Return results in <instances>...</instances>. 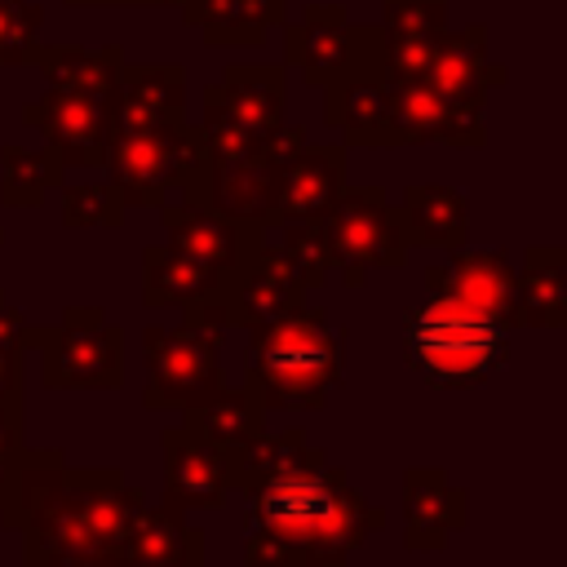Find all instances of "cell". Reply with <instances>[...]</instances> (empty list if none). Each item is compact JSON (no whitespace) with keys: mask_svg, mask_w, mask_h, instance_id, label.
Instances as JSON below:
<instances>
[{"mask_svg":"<svg viewBox=\"0 0 567 567\" xmlns=\"http://www.w3.org/2000/svg\"><path fill=\"white\" fill-rule=\"evenodd\" d=\"M146 505L120 465H71L62 447H22L0 518L22 532V567H133L128 518Z\"/></svg>","mask_w":567,"mask_h":567,"instance_id":"obj_1","label":"cell"},{"mask_svg":"<svg viewBox=\"0 0 567 567\" xmlns=\"http://www.w3.org/2000/svg\"><path fill=\"white\" fill-rule=\"evenodd\" d=\"M377 527L385 514L341 465L284 474L248 492L244 567H346Z\"/></svg>","mask_w":567,"mask_h":567,"instance_id":"obj_2","label":"cell"},{"mask_svg":"<svg viewBox=\"0 0 567 567\" xmlns=\"http://www.w3.org/2000/svg\"><path fill=\"white\" fill-rule=\"evenodd\" d=\"M346 372V337L328 323L323 306L297 301L270 323L248 328L244 385L266 412H315L328 403Z\"/></svg>","mask_w":567,"mask_h":567,"instance_id":"obj_3","label":"cell"},{"mask_svg":"<svg viewBox=\"0 0 567 567\" xmlns=\"http://www.w3.org/2000/svg\"><path fill=\"white\" fill-rule=\"evenodd\" d=\"M399 350L421 381L470 390L509 363V328L447 292H430L421 306L403 310Z\"/></svg>","mask_w":567,"mask_h":567,"instance_id":"obj_4","label":"cell"},{"mask_svg":"<svg viewBox=\"0 0 567 567\" xmlns=\"http://www.w3.org/2000/svg\"><path fill=\"white\" fill-rule=\"evenodd\" d=\"M106 182L120 190L124 208H159L168 199H195L213 159L199 137V124H155L111 133L106 142Z\"/></svg>","mask_w":567,"mask_h":567,"instance_id":"obj_5","label":"cell"},{"mask_svg":"<svg viewBox=\"0 0 567 567\" xmlns=\"http://www.w3.org/2000/svg\"><path fill=\"white\" fill-rule=\"evenodd\" d=\"M328 275L346 288H363L368 270H403L408 266V235L399 208L385 199L381 186H341L337 199L310 217Z\"/></svg>","mask_w":567,"mask_h":567,"instance_id":"obj_6","label":"cell"},{"mask_svg":"<svg viewBox=\"0 0 567 567\" xmlns=\"http://www.w3.org/2000/svg\"><path fill=\"white\" fill-rule=\"evenodd\" d=\"M22 350L40 354L44 390H120L124 328L102 306H66L53 328H27Z\"/></svg>","mask_w":567,"mask_h":567,"instance_id":"obj_7","label":"cell"},{"mask_svg":"<svg viewBox=\"0 0 567 567\" xmlns=\"http://www.w3.org/2000/svg\"><path fill=\"white\" fill-rule=\"evenodd\" d=\"M142 354H146V390H142L146 412H186L226 385L221 328L213 323H190V319H182L177 328L151 323L142 332Z\"/></svg>","mask_w":567,"mask_h":567,"instance_id":"obj_8","label":"cell"},{"mask_svg":"<svg viewBox=\"0 0 567 567\" xmlns=\"http://www.w3.org/2000/svg\"><path fill=\"white\" fill-rule=\"evenodd\" d=\"M22 124L44 137L62 168H102L111 142V93L49 84L22 106Z\"/></svg>","mask_w":567,"mask_h":567,"instance_id":"obj_9","label":"cell"},{"mask_svg":"<svg viewBox=\"0 0 567 567\" xmlns=\"http://www.w3.org/2000/svg\"><path fill=\"white\" fill-rule=\"evenodd\" d=\"M368 35L372 22H350L346 4H306L297 22H284V62L297 66L306 84L323 89L363 62Z\"/></svg>","mask_w":567,"mask_h":567,"instance_id":"obj_10","label":"cell"},{"mask_svg":"<svg viewBox=\"0 0 567 567\" xmlns=\"http://www.w3.org/2000/svg\"><path fill=\"white\" fill-rule=\"evenodd\" d=\"M377 22L368 35V53L354 71L323 84V124H332L350 146H399L390 80L377 71Z\"/></svg>","mask_w":567,"mask_h":567,"instance_id":"obj_11","label":"cell"},{"mask_svg":"<svg viewBox=\"0 0 567 567\" xmlns=\"http://www.w3.org/2000/svg\"><path fill=\"white\" fill-rule=\"evenodd\" d=\"M159 221L168 230V248L230 275L239 270L261 244H266V226L261 221H244V217H226L208 204L195 199H168L159 204Z\"/></svg>","mask_w":567,"mask_h":567,"instance_id":"obj_12","label":"cell"},{"mask_svg":"<svg viewBox=\"0 0 567 567\" xmlns=\"http://www.w3.org/2000/svg\"><path fill=\"white\" fill-rule=\"evenodd\" d=\"M164 447V505L173 509H221L230 501V452L204 439L195 425H168Z\"/></svg>","mask_w":567,"mask_h":567,"instance_id":"obj_13","label":"cell"},{"mask_svg":"<svg viewBox=\"0 0 567 567\" xmlns=\"http://www.w3.org/2000/svg\"><path fill=\"white\" fill-rule=\"evenodd\" d=\"M390 97H394L399 146H421V142H443L465 151L487 146L483 102H452L434 93L425 80H390Z\"/></svg>","mask_w":567,"mask_h":567,"instance_id":"obj_14","label":"cell"},{"mask_svg":"<svg viewBox=\"0 0 567 567\" xmlns=\"http://www.w3.org/2000/svg\"><path fill=\"white\" fill-rule=\"evenodd\" d=\"M514 279H518V270L509 266V257L501 248H487V252L452 248L443 266H430L425 270V292H447V297H456V301L492 315L496 323H505L514 332L518 328Z\"/></svg>","mask_w":567,"mask_h":567,"instance_id":"obj_15","label":"cell"},{"mask_svg":"<svg viewBox=\"0 0 567 567\" xmlns=\"http://www.w3.org/2000/svg\"><path fill=\"white\" fill-rule=\"evenodd\" d=\"M221 319L226 328H257V323H270L279 319L284 310H292L297 301H306V284L288 270V261L270 248V239L239 266L221 279Z\"/></svg>","mask_w":567,"mask_h":567,"instance_id":"obj_16","label":"cell"},{"mask_svg":"<svg viewBox=\"0 0 567 567\" xmlns=\"http://www.w3.org/2000/svg\"><path fill=\"white\" fill-rule=\"evenodd\" d=\"M470 523V492L447 478L443 465L403 470V545L412 554L447 549L452 532Z\"/></svg>","mask_w":567,"mask_h":567,"instance_id":"obj_17","label":"cell"},{"mask_svg":"<svg viewBox=\"0 0 567 567\" xmlns=\"http://www.w3.org/2000/svg\"><path fill=\"white\" fill-rule=\"evenodd\" d=\"M447 31V0H385L372 49L377 71L385 80H416Z\"/></svg>","mask_w":567,"mask_h":567,"instance_id":"obj_18","label":"cell"},{"mask_svg":"<svg viewBox=\"0 0 567 567\" xmlns=\"http://www.w3.org/2000/svg\"><path fill=\"white\" fill-rule=\"evenodd\" d=\"M341 186H346V146H310L306 142L275 173V195H270L266 230L319 217L337 199Z\"/></svg>","mask_w":567,"mask_h":567,"instance_id":"obj_19","label":"cell"},{"mask_svg":"<svg viewBox=\"0 0 567 567\" xmlns=\"http://www.w3.org/2000/svg\"><path fill=\"white\" fill-rule=\"evenodd\" d=\"M186 120V71L182 62H142L120 71L111 89V133L155 128Z\"/></svg>","mask_w":567,"mask_h":567,"instance_id":"obj_20","label":"cell"},{"mask_svg":"<svg viewBox=\"0 0 567 567\" xmlns=\"http://www.w3.org/2000/svg\"><path fill=\"white\" fill-rule=\"evenodd\" d=\"M416 80H425L434 93L452 102H483L487 89L505 84V66L487 58V27L474 22V27L447 31Z\"/></svg>","mask_w":567,"mask_h":567,"instance_id":"obj_21","label":"cell"},{"mask_svg":"<svg viewBox=\"0 0 567 567\" xmlns=\"http://www.w3.org/2000/svg\"><path fill=\"white\" fill-rule=\"evenodd\" d=\"M208 89L221 111L257 137H270L288 115V75L279 62H230L217 84L208 80Z\"/></svg>","mask_w":567,"mask_h":567,"instance_id":"obj_22","label":"cell"},{"mask_svg":"<svg viewBox=\"0 0 567 567\" xmlns=\"http://www.w3.org/2000/svg\"><path fill=\"white\" fill-rule=\"evenodd\" d=\"M204 532L173 505H142L124 532V558L133 567H204Z\"/></svg>","mask_w":567,"mask_h":567,"instance_id":"obj_23","label":"cell"},{"mask_svg":"<svg viewBox=\"0 0 567 567\" xmlns=\"http://www.w3.org/2000/svg\"><path fill=\"white\" fill-rule=\"evenodd\" d=\"M226 452H230V492H244V496L252 487L270 483V478L315 474V470L328 465V452L323 447H310L297 425L284 430V434H266L261 430V434H252V439H244V443H235Z\"/></svg>","mask_w":567,"mask_h":567,"instance_id":"obj_24","label":"cell"},{"mask_svg":"<svg viewBox=\"0 0 567 567\" xmlns=\"http://www.w3.org/2000/svg\"><path fill=\"white\" fill-rule=\"evenodd\" d=\"M182 22L217 49H257L270 27H284L288 0H177Z\"/></svg>","mask_w":567,"mask_h":567,"instance_id":"obj_25","label":"cell"},{"mask_svg":"<svg viewBox=\"0 0 567 567\" xmlns=\"http://www.w3.org/2000/svg\"><path fill=\"white\" fill-rule=\"evenodd\" d=\"M399 221L412 248H465L470 239V199L456 186L416 182L399 199Z\"/></svg>","mask_w":567,"mask_h":567,"instance_id":"obj_26","label":"cell"},{"mask_svg":"<svg viewBox=\"0 0 567 567\" xmlns=\"http://www.w3.org/2000/svg\"><path fill=\"white\" fill-rule=\"evenodd\" d=\"M221 270L168 248V244H151L142 248V306L146 310H164V306H186V301H204L221 292Z\"/></svg>","mask_w":567,"mask_h":567,"instance_id":"obj_27","label":"cell"},{"mask_svg":"<svg viewBox=\"0 0 567 567\" xmlns=\"http://www.w3.org/2000/svg\"><path fill=\"white\" fill-rule=\"evenodd\" d=\"M518 328H563L567 323V252L558 244H536L514 279Z\"/></svg>","mask_w":567,"mask_h":567,"instance_id":"obj_28","label":"cell"},{"mask_svg":"<svg viewBox=\"0 0 567 567\" xmlns=\"http://www.w3.org/2000/svg\"><path fill=\"white\" fill-rule=\"evenodd\" d=\"M49 84L58 89H93L111 93L120 71H124V49L102 44V49H80V44H40L31 62Z\"/></svg>","mask_w":567,"mask_h":567,"instance_id":"obj_29","label":"cell"},{"mask_svg":"<svg viewBox=\"0 0 567 567\" xmlns=\"http://www.w3.org/2000/svg\"><path fill=\"white\" fill-rule=\"evenodd\" d=\"M182 421L195 425L204 439H213V443H221V447H235V443H244V439H252V434L266 430V408H261V399H257L248 385H244V390L221 385L213 399L186 408Z\"/></svg>","mask_w":567,"mask_h":567,"instance_id":"obj_30","label":"cell"},{"mask_svg":"<svg viewBox=\"0 0 567 567\" xmlns=\"http://www.w3.org/2000/svg\"><path fill=\"white\" fill-rule=\"evenodd\" d=\"M66 168L49 146H0V199L9 208H40L49 190H58Z\"/></svg>","mask_w":567,"mask_h":567,"instance_id":"obj_31","label":"cell"},{"mask_svg":"<svg viewBox=\"0 0 567 567\" xmlns=\"http://www.w3.org/2000/svg\"><path fill=\"white\" fill-rule=\"evenodd\" d=\"M62 190V226L66 230H120L124 226V199L111 182H80L58 186Z\"/></svg>","mask_w":567,"mask_h":567,"instance_id":"obj_32","label":"cell"},{"mask_svg":"<svg viewBox=\"0 0 567 567\" xmlns=\"http://www.w3.org/2000/svg\"><path fill=\"white\" fill-rule=\"evenodd\" d=\"M44 9L31 0H0V66H31L40 49Z\"/></svg>","mask_w":567,"mask_h":567,"instance_id":"obj_33","label":"cell"},{"mask_svg":"<svg viewBox=\"0 0 567 567\" xmlns=\"http://www.w3.org/2000/svg\"><path fill=\"white\" fill-rule=\"evenodd\" d=\"M270 248L288 261V270L306 284V292L328 284V266H323V252H319V239H315L310 221H288V226H279V244H270Z\"/></svg>","mask_w":567,"mask_h":567,"instance_id":"obj_34","label":"cell"},{"mask_svg":"<svg viewBox=\"0 0 567 567\" xmlns=\"http://www.w3.org/2000/svg\"><path fill=\"white\" fill-rule=\"evenodd\" d=\"M22 346L0 341V403H22Z\"/></svg>","mask_w":567,"mask_h":567,"instance_id":"obj_35","label":"cell"},{"mask_svg":"<svg viewBox=\"0 0 567 567\" xmlns=\"http://www.w3.org/2000/svg\"><path fill=\"white\" fill-rule=\"evenodd\" d=\"M27 328H31V319L9 301V292L0 288V341H9V346H22V337H27Z\"/></svg>","mask_w":567,"mask_h":567,"instance_id":"obj_36","label":"cell"},{"mask_svg":"<svg viewBox=\"0 0 567 567\" xmlns=\"http://www.w3.org/2000/svg\"><path fill=\"white\" fill-rule=\"evenodd\" d=\"M22 447V403H0V452L13 456Z\"/></svg>","mask_w":567,"mask_h":567,"instance_id":"obj_37","label":"cell"},{"mask_svg":"<svg viewBox=\"0 0 567 567\" xmlns=\"http://www.w3.org/2000/svg\"><path fill=\"white\" fill-rule=\"evenodd\" d=\"M18 452H22V447H18ZM18 452H13V456H4V452H0V501L9 496V483H13V461H18Z\"/></svg>","mask_w":567,"mask_h":567,"instance_id":"obj_38","label":"cell"},{"mask_svg":"<svg viewBox=\"0 0 567 567\" xmlns=\"http://www.w3.org/2000/svg\"><path fill=\"white\" fill-rule=\"evenodd\" d=\"M66 4H84V9H97V4H124V0H66Z\"/></svg>","mask_w":567,"mask_h":567,"instance_id":"obj_39","label":"cell"},{"mask_svg":"<svg viewBox=\"0 0 567 567\" xmlns=\"http://www.w3.org/2000/svg\"><path fill=\"white\" fill-rule=\"evenodd\" d=\"M124 4H177V0H124Z\"/></svg>","mask_w":567,"mask_h":567,"instance_id":"obj_40","label":"cell"},{"mask_svg":"<svg viewBox=\"0 0 567 567\" xmlns=\"http://www.w3.org/2000/svg\"><path fill=\"white\" fill-rule=\"evenodd\" d=\"M0 244H4V226H0Z\"/></svg>","mask_w":567,"mask_h":567,"instance_id":"obj_41","label":"cell"}]
</instances>
